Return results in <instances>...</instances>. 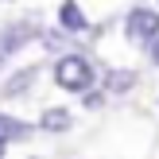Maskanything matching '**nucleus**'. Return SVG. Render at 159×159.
I'll use <instances>...</instances> for the list:
<instances>
[{
  "mask_svg": "<svg viewBox=\"0 0 159 159\" xmlns=\"http://www.w3.org/2000/svg\"><path fill=\"white\" fill-rule=\"evenodd\" d=\"M27 136H31V124H23L20 116L0 113V144H16V140H27Z\"/></svg>",
  "mask_w": 159,
  "mask_h": 159,
  "instance_id": "6",
  "label": "nucleus"
},
{
  "mask_svg": "<svg viewBox=\"0 0 159 159\" xmlns=\"http://www.w3.org/2000/svg\"><path fill=\"white\" fill-rule=\"evenodd\" d=\"M58 23H62V31H70V35H82V31H89V20H85V12L74 4V0H66V4L58 8Z\"/></svg>",
  "mask_w": 159,
  "mask_h": 159,
  "instance_id": "4",
  "label": "nucleus"
},
{
  "mask_svg": "<svg viewBox=\"0 0 159 159\" xmlns=\"http://www.w3.org/2000/svg\"><path fill=\"white\" fill-rule=\"evenodd\" d=\"M148 43H152V62H155V66H159V31H155V35H152V39H148Z\"/></svg>",
  "mask_w": 159,
  "mask_h": 159,
  "instance_id": "9",
  "label": "nucleus"
},
{
  "mask_svg": "<svg viewBox=\"0 0 159 159\" xmlns=\"http://www.w3.org/2000/svg\"><path fill=\"white\" fill-rule=\"evenodd\" d=\"M35 82H39V66H23L20 74H12V78L4 82V89H0V93H4V97H23Z\"/></svg>",
  "mask_w": 159,
  "mask_h": 159,
  "instance_id": "5",
  "label": "nucleus"
},
{
  "mask_svg": "<svg viewBox=\"0 0 159 159\" xmlns=\"http://www.w3.org/2000/svg\"><path fill=\"white\" fill-rule=\"evenodd\" d=\"M132 85H136V74H132V70H113V74L105 78L109 93H124V89H132Z\"/></svg>",
  "mask_w": 159,
  "mask_h": 159,
  "instance_id": "8",
  "label": "nucleus"
},
{
  "mask_svg": "<svg viewBox=\"0 0 159 159\" xmlns=\"http://www.w3.org/2000/svg\"><path fill=\"white\" fill-rule=\"evenodd\" d=\"M54 82L66 93H85L93 85V62L85 54H58L54 62Z\"/></svg>",
  "mask_w": 159,
  "mask_h": 159,
  "instance_id": "1",
  "label": "nucleus"
},
{
  "mask_svg": "<svg viewBox=\"0 0 159 159\" xmlns=\"http://www.w3.org/2000/svg\"><path fill=\"white\" fill-rule=\"evenodd\" d=\"M124 31H128V39H136V43H148L159 31V12L155 8H132V12L124 16Z\"/></svg>",
  "mask_w": 159,
  "mask_h": 159,
  "instance_id": "3",
  "label": "nucleus"
},
{
  "mask_svg": "<svg viewBox=\"0 0 159 159\" xmlns=\"http://www.w3.org/2000/svg\"><path fill=\"white\" fill-rule=\"evenodd\" d=\"M39 35H43V31H39V23H35V20H20V23H8V27L0 31V66H4V62L12 58L16 51H23L27 43H35Z\"/></svg>",
  "mask_w": 159,
  "mask_h": 159,
  "instance_id": "2",
  "label": "nucleus"
},
{
  "mask_svg": "<svg viewBox=\"0 0 159 159\" xmlns=\"http://www.w3.org/2000/svg\"><path fill=\"white\" fill-rule=\"evenodd\" d=\"M70 124H74L70 109H47V113L39 116V128L43 132H70Z\"/></svg>",
  "mask_w": 159,
  "mask_h": 159,
  "instance_id": "7",
  "label": "nucleus"
}]
</instances>
